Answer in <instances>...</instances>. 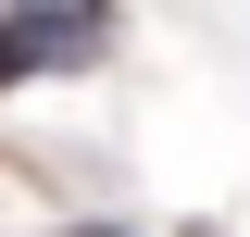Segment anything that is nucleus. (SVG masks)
I'll list each match as a JSON object with an SVG mask.
<instances>
[{"label": "nucleus", "instance_id": "nucleus-1", "mask_svg": "<svg viewBox=\"0 0 250 237\" xmlns=\"http://www.w3.org/2000/svg\"><path fill=\"white\" fill-rule=\"evenodd\" d=\"M88 38H100V25H75V13H62V25H50V13H13V25H0V88H25V75H50V62H75Z\"/></svg>", "mask_w": 250, "mask_h": 237}]
</instances>
